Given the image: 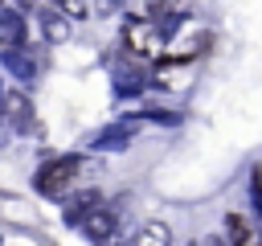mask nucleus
Instances as JSON below:
<instances>
[{"label": "nucleus", "instance_id": "obj_1", "mask_svg": "<svg viewBox=\"0 0 262 246\" xmlns=\"http://www.w3.org/2000/svg\"><path fill=\"white\" fill-rule=\"evenodd\" d=\"M78 176H82V156H61V160H49V164L37 172V189L49 193V197H57V193H66Z\"/></svg>", "mask_w": 262, "mask_h": 246}, {"label": "nucleus", "instance_id": "obj_2", "mask_svg": "<svg viewBox=\"0 0 262 246\" xmlns=\"http://www.w3.org/2000/svg\"><path fill=\"white\" fill-rule=\"evenodd\" d=\"M82 225H86V234H90L94 242H102V238H111V234H115V213H111V209L90 205V209L82 213Z\"/></svg>", "mask_w": 262, "mask_h": 246}, {"label": "nucleus", "instance_id": "obj_3", "mask_svg": "<svg viewBox=\"0 0 262 246\" xmlns=\"http://www.w3.org/2000/svg\"><path fill=\"white\" fill-rule=\"evenodd\" d=\"M225 230H229V246H262V234H258L242 213H229V217H225Z\"/></svg>", "mask_w": 262, "mask_h": 246}, {"label": "nucleus", "instance_id": "obj_4", "mask_svg": "<svg viewBox=\"0 0 262 246\" xmlns=\"http://www.w3.org/2000/svg\"><path fill=\"white\" fill-rule=\"evenodd\" d=\"M135 246H172V230L164 221H147L139 234H135Z\"/></svg>", "mask_w": 262, "mask_h": 246}, {"label": "nucleus", "instance_id": "obj_5", "mask_svg": "<svg viewBox=\"0 0 262 246\" xmlns=\"http://www.w3.org/2000/svg\"><path fill=\"white\" fill-rule=\"evenodd\" d=\"M127 45H131V49H151V33L143 37V29L131 25V29H127Z\"/></svg>", "mask_w": 262, "mask_h": 246}, {"label": "nucleus", "instance_id": "obj_6", "mask_svg": "<svg viewBox=\"0 0 262 246\" xmlns=\"http://www.w3.org/2000/svg\"><path fill=\"white\" fill-rule=\"evenodd\" d=\"M57 12H66V16H82V0H49Z\"/></svg>", "mask_w": 262, "mask_h": 246}, {"label": "nucleus", "instance_id": "obj_7", "mask_svg": "<svg viewBox=\"0 0 262 246\" xmlns=\"http://www.w3.org/2000/svg\"><path fill=\"white\" fill-rule=\"evenodd\" d=\"M254 184H258V193H262V164H258V172H254Z\"/></svg>", "mask_w": 262, "mask_h": 246}]
</instances>
